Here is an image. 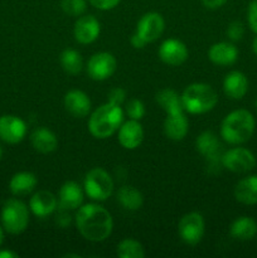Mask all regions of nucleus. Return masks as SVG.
<instances>
[{"label":"nucleus","instance_id":"f257e3e1","mask_svg":"<svg viewBox=\"0 0 257 258\" xmlns=\"http://www.w3.org/2000/svg\"><path fill=\"white\" fill-rule=\"evenodd\" d=\"M75 223L81 236L95 243L106 241L113 229L111 213L97 203L82 204L76 212Z\"/></svg>","mask_w":257,"mask_h":258},{"label":"nucleus","instance_id":"f03ea898","mask_svg":"<svg viewBox=\"0 0 257 258\" xmlns=\"http://www.w3.org/2000/svg\"><path fill=\"white\" fill-rule=\"evenodd\" d=\"M256 120L248 110H233L221 123V138L229 145H242L253 136Z\"/></svg>","mask_w":257,"mask_h":258},{"label":"nucleus","instance_id":"7ed1b4c3","mask_svg":"<svg viewBox=\"0 0 257 258\" xmlns=\"http://www.w3.org/2000/svg\"><path fill=\"white\" fill-rule=\"evenodd\" d=\"M122 107L106 102L96 108L88 118V131L96 139H108L117 133L123 122Z\"/></svg>","mask_w":257,"mask_h":258},{"label":"nucleus","instance_id":"20e7f679","mask_svg":"<svg viewBox=\"0 0 257 258\" xmlns=\"http://www.w3.org/2000/svg\"><path fill=\"white\" fill-rule=\"evenodd\" d=\"M180 97L184 111L191 115L209 112L218 103V95L208 83L196 82L186 86Z\"/></svg>","mask_w":257,"mask_h":258},{"label":"nucleus","instance_id":"39448f33","mask_svg":"<svg viewBox=\"0 0 257 258\" xmlns=\"http://www.w3.org/2000/svg\"><path fill=\"white\" fill-rule=\"evenodd\" d=\"M113 184L112 176L102 168H93L86 174L83 180L85 194L93 202H105L112 196Z\"/></svg>","mask_w":257,"mask_h":258},{"label":"nucleus","instance_id":"423d86ee","mask_svg":"<svg viewBox=\"0 0 257 258\" xmlns=\"http://www.w3.org/2000/svg\"><path fill=\"white\" fill-rule=\"evenodd\" d=\"M3 228L10 234H20L29 224V209L17 198L8 199L2 208Z\"/></svg>","mask_w":257,"mask_h":258},{"label":"nucleus","instance_id":"0eeeda50","mask_svg":"<svg viewBox=\"0 0 257 258\" xmlns=\"http://www.w3.org/2000/svg\"><path fill=\"white\" fill-rule=\"evenodd\" d=\"M222 166L232 173L243 174L253 170L256 166V156L246 148H232L224 151L221 159Z\"/></svg>","mask_w":257,"mask_h":258},{"label":"nucleus","instance_id":"6e6552de","mask_svg":"<svg viewBox=\"0 0 257 258\" xmlns=\"http://www.w3.org/2000/svg\"><path fill=\"white\" fill-rule=\"evenodd\" d=\"M206 231L204 218L198 212H190L184 214L178 223L179 237L184 243L196 246L202 241Z\"/></svg>","mask_w":257,"mask_h":258},{"label":"nucleus","instance_id":"1a4fd4ad","mask_svg":"<svg viewBox=\"0 0 257 258\" xmlns=\"http://www.w3.org/2000/svg\"><path fill=\"white\" fill-rule=\"evenodd\" d=\"M117 60L113 54L108 52H98L91 55L88 59L86 71L91 80L93 81H106L116 72Z\"/></svg>","mask_w":257,"mask_h":258},{"label":"nucleus","instance_id":"9d476101","mask_svg":"<svg viewBox=\"0 0 257 258\" xmlns=\"http://www.w3.org/2000/svg\"><path fill=\"white\" fill-rule=\"evenodd\" d=\"M164 28L165 22L163 15L158 12H149L139 19L135 33L140 35L146 43H153L161 37Z\"/></svg>","mask_w":257,"mask_h":258},{"label":"nucleus","instance_id":"9b49d317","mask_svg":"<svg viewBox=\"0 0 257 258\" xmlns=\"http://www.w3.org/2000/svg\"><path fill=\"white\" fill-rule=\"evenodd\" d=\"M196 149L212 165H217L218 163H221L223 149H222L219 138L213 131H203L202 134H199L196 139Z\"/></svg>","mask_w":257,"mask_h":258},{"label":"nucleus","instance_id":"f8f14e48","mask_svg":"<svg viewBox=\"0 0 257 258\" xmlns=\"http://www.w3.org/2000/svg\"><path fill=\"white\" fill-rule=\"evenodd\" d=\"M27 135V123L15 115L0 116V140L7 144H19Z\"/></svg>","mask_w":257,"mask_h":258},{"label":"nucleus","instance_id":"ddd939ff","mask_svg":"<svg viewBox=\"0 0 257 258\" xmlns=\"http://www.w3.org/2000/svg\"><path fill=\"white\" fill-rule=\"evenodd\" d=\"M158 55L165 64L176 67V66L183 64L188 59L189 52L186 45L181 40L169 38L160 44Z\"/></svg>","mask_w":257,"mask_h":258},{"label":"nucleus","instance_id":"4468645a","mask_svg":"<svg viewBox=\"0 0 257 258\" xmlns=\"http://www.w3.org/2000/svg\"><path fill=\"white\" fill-rule=\"evenodd\" d=\"M101 33V24L93 15H81L75 23L73 35L81 44H91L98 38Z\"/></svg>","mask_w":257,"mask_h":258},{"label":"nucleus","instance_id":"2eb2a0df","mask_svg":"<svg viewBox=\"0 0 257 258\" xmlns=\"http://www.w3.org/2000/svg\"><path fill=\"white\" fill-rule=\"evenodd\" d=\"M117 139L120 145L126 150H135L144 140V128L140 121L128 120L122 122L117 130Z\"/></svg>","mask_w":257,"mask_h":258},{"label":"nucleus","instance_id":"dca6fc26","mask_svg":"<svg viewBox=\"0 0 257 258\" xmlns=\"http://www.w3.org/2000/svg\"><path fill=\"white\" fill-rule=\"evenodd\" d=\"M85 190L78 183L73 180H68L60 186L58 194V206L67 211L78 209L83 203Z\"/></svg>","mask_w":257,"mask_h":258},{"label":"nucleus","instance_id":"f3484780","mask_svg":"<svg viewBox=\"0 0 257 258\" xmlns=\"http://www.w3.org/2000/svg\"><path fill=\"white\" fill-rule=\"evenodd\" d=\"M58 208V199L52 191L38 190L29 201V209L38 218H45Z\"/></svg>","mask_w":257,"mask_h":258},{"label":"nucleus","instance_id":"a211bd4d","mask_svg":"<svg viewBox=\"0 0 257 258\" xmlns=\"http://www.w3.org/2000/svg\"><path fill=\"white\" fill-rule=\"evenodd\" d=\"M66 111L78 118L86 117L91 111V100L86 92L81 90L68 91L63 98Z\"/></svg>","mask_w":257,"mask_h":258},{"label":"nucleus","instance_id":"6ab92c4d","mask_svg":"<svg viewBox=\"0 0 257 258\" xmlns=\"http://www.w3.org/2000/svg\"><path fill=\"white\" fill-rule=\"evenodd\" d=\"M208 58L216 66H232L238 59V49L231 42L214 43L208 50Z\"/></svg>","mask_w":257,"mask_h":258},{"label":"nucleus","instance_id":"aec40b11","mask_svg":"<svg viewBox=\"0 0 257 258\" xmlns=\"http://www.w3.org/2000/svg\"><path fill=\"white\" fill-rule=\"evenodd\" d=\"M223 91L227 97L241 100L248 92V78L241 71H232L224 77Z\"/></svg>","mask_w":257,"mask_h":258},{"label":"nucleus","instance_id":"412c9836","mask_svg":"<svg viewBox=\"0 0 257 258\" xmlns=\"http://www.w3.org/2000/svg\"><path fill=\"white\" fill-rule=\"evenodd\" d=\"M189 131V121L185 112L166 115L164 121V134L173 141H180L186 136Z\"/></svg>","mask_w":257,"mask_h":258},{"label":"nucleus","instance_id":"4be33fe9","mask_svg":"<svg viewBox=\"0 0 257 258\" xmlns=\"http://www.w3.org/2000/svg\"><path fill=\"white\" fill-rule=\"evenodd\" d=\"M234 198L244 206L257 204V175H248L241 179L234 186Z\"/></svg>","mask_w":257,"mask_h":258},{"label":"nucleus","instance_id":"5701e85b","mask_svg":"<svg viewBox=\"0 0 257 258\" xmlns=\"http://www.w3.org/2000/svg\"><path fill=\"white\" fill-rule=\"evenodd\" d=\"M30 143L34 150L42 154H50L58 148V139L52 130L38 127L30 135Z\"/></svg>","mask_w":257,"mask_h":258},{"label":"nucleus","instance_id":"b1692460","mask_svg":"<svg viewBox=\"0 0 257 258\" xmlns=\"http://www.w3.org/2000/svg\"><path fill=\"white\" fill-rule=\"evenodd\" d=\"M229 233L238 241H251L257 236V222L252 217H238L232 222Z\"/></svg>","mask_w":257,"mask_h":258},{"label":"nucleus","instance_id":"393cba45","mask_svg":"<svg viewBox=\"0 0 257 258\" xmlns=\"http://www.w3.org/2000/svg\"><path fill=\"white\" fill-rule=\"evenodd\" d=\"M38 184L35 174L30 171H19L14 174L9 181V189L14 196H27L32 193Z\"/></svg>","mask_w":257,"mask_h":258},{"label":"nucleus","instance_id":"a878e982","mask_svg":"<svg viewBox=\"0 0 257 258\" xmlns=\"http://www.w3.org/2000/svg\"><path fill=\"white\" fill-rule=\"evenodd\" d=\"M155 100L158 105L165 111L166 115L185 112L183 108V103H181L180 95L171 88H164V90L159 91L155 96Z\"/></svg>","mask_w":257,"mask_h":258},{"label":"nucleus","instance_id":"bb28decb","mask_svg":"<svg viewBox=\"0 0 257 258\" xmlns=\"http://www.w3.org/2000/svg\"><path fill=\"white\" fill-rule=\"evenodd\" d=\"M117 201L126 211H138L143 207L144 197L140 190L133 185H123L117 191Z\"/></svg>","mask_w":257,"mask_h":258},{"label":"nucleus","instance_id":"cd10ccee","mask_svg":"<svg viewBox=\"0 0 257 258\" xmlns=\"http://www.w3.org/2000/svg\"><path fill=\"white\" fill-rule=\"evenodd\" d=\"M59 62L63 71L68 75L76 76L82 72L83 70L82 55L78 50L72 49V48H67V49L60 53Z\"/></svg>","mask_w":257,"mask_h":258},{"label":"nucleus","instance_id":"c85d7f7f","mask_svg":"<svg viewBox=\"0 0 257 258\" xmlns=\"http://www.w3.org/2000/svg\"><path fill=\"white\" fill-rule=\"evenodd\" d=\"M116 253L120 258H144L145 257V248L136 239L125 238L117 244Z\"/></svg>","mask_w":257,"mask_h":258},{"label":"nucleus","instance_id":"c756f323","mask_svg":"<svg viewBox=\"0 0 257 258\" xmlns=\"http://www.w3.org/2000/svg\"><path fill=\"white\" fill-rule=\"evenodd\" d=\"M60 8L70 17H81L87 9V0H60Z\"/></svg>","mask_w":257,"mask_h":258},{"label":"nucleus","instance_id":"7c9ffc66","mask_svg":"<svg viewBox=\"0 0 257 258\" xmlns=\"http://www.w3.org/2000/svg\"><path fill=\"white\" fill-rule=\"evenodd\" d=\"M125 113L131 120L140 121L145 116V105L139 98H131L126 102Z\"/></svg>","mask_w":257,"mask_h":258},{"label":"nucleus","instance_id":"2f4dec72","mask_svg":"<svg viewBox=\"0 0 257 258\" xmlns=\"http://www.w3.org/2000/svg\"><path fill=\"white\" fill-rule=\"evenodd\" d=\"M226 34L228 39L232 40V42H239L244 35L243 23L239 22V20H234V22L229 23L228 27H227Z\"/></svg>","mask_w":257,"mask_h":258},{"label":"nucleus","instance_id":"473e14b6","mask_svg":"<svg viewBox=\"0 0 257 258\" xmlns=\"http://www.w3.org/2000/svg\"><path fill=\"white\" fill-rule=\"evenodd\" d=\"M247 23L254 34H257V0H251L247 8Z\"/></svg>","mask_w":257,"mask_h":258},{"label":"nucleus","instance_id":"72a5a7b5","mask_svg":"<svg viewBox=\"0 0 257 258\" xmlns=\"http://www.w3.org/2000/svg\"><path fill=\"white\" fill-rule=\"evenodd\" d=\"M126 100V92L123 88L115 87L107 93V102L112 103V105L122 106V103Z\"/></svg>","mask_w":257,"mask_h":258},{"label":"nucleus","instance_id":"f704fd0d","mask_svg":"<svg viewBox=\"0 0 257 258\" xmlns=\"http://www.w3.org/2000/svg\"><path fill=\"white\" fill-rule=\"evenodd\" d=\"M120 2L121 0H88V3H90L93 8H96V9L98 10H103V12L115 9V8L120 4Z\"/></svg>","mask_w":257,"mask_h":258},{"label":"nucleus","instance_id":"c9c22d12","mask_svg":"<svg viewBox=\"0 0 257 258\" xmlns=\"http://www.w3.org/2000/svg\"><path fill=\"white\" fill-rule=\"evenodd\" d=\"M202 4L207 8V9L211 10H216L219 9V8L223 7L228 0H201Z\"/></svg>","mask_w":257,"mask_h":258},{"label":"nucleus","instance_id":"e433bc0d","mask_svg":"<svg viewBox=\"0 0 257 258\" xmlns=\"http://www.w3.org/2000/svg\"><path fill=\"white\" fill-rule=\"evenodd\" d=\"M130 43H131V45H133V47L135 48V49H143V48L145 47L146 44H148V43H146L145 40H144L143 38L140 37V35L136 34L135 32H134V34L131 35Z\"/></svg>","mask_w":257,"mask_h":258},{"label":"nucleus","instance_id":"4c0bfd02","mask_svg":"<svg viewBox=\"0 0 257 258\" xmlns=\"http://www.w3.org/2000/svg\"><path fill=\"white\" fill-rule=\"evenodd\" d=\"M0 258H18V253L10 249H4V251H0Z\"/></svg>","mask_w":257,"mask_h":258},{"label":"nucleus","instance_id":"58836bf2","mask_svg":"<svg viewBox=\"0 0 257 258\" xmlns=\"http://www.w3.org/2000/svg\"><path fill=\"white\" fill-rule=\"evenodd\" d=\"M252 52L257 55V34L253 38V40H252Z\"/></svg>","mask_w":257,"mask_h":258},{"label":"nucleus","instance_id":"ea45409f","mask_svg":"<svg viewBox=\"0 0 257 258\" xmlns=\"http://www.w3.org/2000/svg\"><path fill=\"white\" fill-rule=\"evenodd\" d=\"M3 242H4V228L3 226H0V247H2Z\"/></svg>","mask_w":257,"mask_h":258},{"label":"nucleus","instance_id":"a19ab883","mask_svg":"<svg viewBox=\"0 0 257 258\" xmlns=\"http://www.w3.org/2000/svg\"><path fill=\"white\" fill-rule=\"evenodd\" d=\"M2 158H3V148L0 146V159H2Z\"/></svg>","mask_w":257,"mask_h":258},{"label":"nucleus","instance_id":"79ce46f5","mask_svg":"<svg viewBox=\"0 0 257 258\" xmlns=\"http://www.w3.org/2000/svg\"><path fill=\"white\" fill-rule=\"evenodd\" d=\"M256 108H257V100H256Z\"/></svg>","mask_w":257,"mask_h":258}]
</instances>
